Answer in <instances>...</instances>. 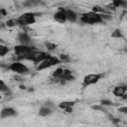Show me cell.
I'll use <instances>...</instances> for the list:
<instances>
[{
    "label": "cell",
    "instance_id": "obj_1",
    "mask_svg": "<svg viewBox=\"0 0 127 127\" xmlns=\"http://www.w3.org/2000/svg\"><path fill=\"white\" fill-rule=\"evenodd\" d=\"M35 51V48L32 47L31 45H17L14 47V52L15 56L18 61L21 60H28L31 54Z\"/></svg>",
    "mask_w": 127,
    "mask_h": 127
},
{
    "label": "cell",
    "instance_id": "obj_2",
    "mask_svg": "<svg viewBox=\"0 0 127 127\" xmlns=\"http://www.w3.org/2000/svg\"><path fill=\"white\" fill-rule=\"evenodd\" d=\"M80 21L84 24H89V25H95V24H100L104 22L101 14L94 12L92 10L89 12L83 13L80 16Z\"/></svg>",
    "mask_w": 127,
    "mask_h": 127
},
{
    "label": "cell",
    "instance_id": "obj_3",
    "mask_svg": "<svg viewBox=\"0 0 127 127\" xmlns=\"http://www.w3.org/2000/svg\"><path fill=\"white\" fill-rule=\"evenodd\" d=\"M61 63V60L58 58V57H55V56H48L43 62H41L37 67L38 70H43V69H47V68H50L54 65H57L58 64Z\"/></svg>",
    "mask_w": 127,
    "mask_h": 127
},
{
    "label": "cell",
    "instance_id": "obj_4",
    "mask_svg": "<svg viewBox=\"0 0 127 127\" xmlns=\"http://www.w3.org/2000/svg\"><path fill=\"white\" fill-rule=\"evenodd\" d=\"M18 25L19 26H29L32 24H35L36 22V14L33 12H26L23 13L21 16H19L18 18Z\"/></svg>",
    "mask_w": 127,
    "mask_h": 127
},
{
    "label": "cell",
    "instance_id": "obj_5",
    "mask_svg": "<svg viewBox=\"0 0 127 127\" xmlns=\"http://www.w3.org/2000/svg\"><path fill=\"white\" fill-rule=\"evenodd\" d=\"M8 69H10L11 71L15 72L16 74L18 75H24V74H27L29 72V68L26 64H22L20 61H15L13 62L9 66H8Z\"/></svg>",
    "mask_w": 127,
    "mask_h": 127
},
{
    "label": "cell",
    "instance_id": "obj_6",
    "mask_svg": "<svg viewBox=\"0 0 127 127\" xmlns=\"http://www.w3.org/2000/svg\"><path fill=\"white\" fill-rule=\"evenodd\" d=\"M102 77V74H99V73H90V74H87L83 77V81H82V86L83 87H87L89 85H92V84H95L97 83Z\"/></svg>",
    "mask_w": 127,
    "mask_h": 127
},
{
    "label": "cell",
    "instance_id": "obj_7",
    "mask_svg": "<svg viewBox=\"0 0 127 127\" xmlns=\"http://www.w3.org/2000/svg\"><path fill=\"white\" fill-rule=\"evenodd\" d=\"M48 56H49V55H48L47 53H45V52L36 51V50H35V51L31 54V56L29 57L28 61H32V62H34V63H41V62H43Z\"/></svg>",
    "mask_w": 127,
    "mask_h": 127
},
{
    "label": "cell",
    "instance_id": "obj_8",
    "mask_svg": "<svg viewBox=\"0 0 127 127\" xmlns=\"http://www.w3.org/2000/svg\"><path fill=\"white\" fill-rule=\"evenodd\" d=\"M54 19L55 21H57L58 23H64L66 20V12H65V9L64 8H60L55 14H54Z\"/></svg>",
    "mask_w": 127,
    "mask_h": 127
},
{
    "label": "cell",
    "instance_id": "obj_9",
    "mask_svg": "<svg viewBox=\"0 0 127 127\" xmlns=\"http://www.w3.org/2000/svg\"><path fill=\"white\" fill-rule=\"evenodd\" d=\"M127 92V84H121V85H117L112 89V93L114 96L117 97H122L125 93Z\"/></svg>",
    "mask_w": 127,
    "mask_h": 127
},
{
    "label": "cell",
    "instance_id": "obj_10",
    "mask_svg": "<svg viewBox=\"0 0 127 127\" xmlns=\"http://www.w3.org/2000/svg\"><path fill=\"white\" fill-rule=\"evenodd\" d=\"M17 115V111L12 107H4L1 110V118H8Z\"/></svg>",
    "mask_w": 127,
    "mask_h": 127
},
{
    "label": "cell",
    "instance_id": "obj_11",
    "mask_svg": "<svg viewBox=\"0 0 127 127\" xmlns=\"http://www.w3.org/2000/svg\"><path fill=\"white\" fill-rule=\"evenodd\" d=\"M18 42L21 45H31V38L27 33H20L18 35Z\"/></svg>",
    "mask_w": 127,
    "mask_h": 127
},
{
    "label": "cell",
    "instance_id": "obj_12",
    "mask_svg": "<svg viewBox=\"0 0 127 127\" xmlns=\"http://www.w3.org/2000/svg\"><path fill=\"white\" fill-rule=\"evenodd\" d=\"M73 105H74V101H63L59 104V107L65 110L66 112H71Z\"/></svg>",
    "mask_w": 127,
    "mask_h": 127
},
{
    "label": "cell",
    "instance_id": "obj_13",
    "mask_svg": "<svg viewBox=\"0 0 127 127\" xmlns=\"http://www.w3.org/2000/svg\"><path fill=\"white\" fill-rule=\"evenodd\" d=\"M39 5H45V3L42 2L41 0H25V2L23 3V6L26 8L35 7V6H39Z\"/></svg>",
    "mask_w": 127,
    "mask_h": 127
},
{
    "label": "cell",
    "instance_id": "obj_14",
    "mask_svg": "<svg viewBox=\"0 0 127 127\" xmlns=\"http://www.w3.org/2000/svg\"><path fill=\"white\" fill-rule=\"evenodd\" d=\"M53 113V108L47 106V105H44L42 106L40 109H39V115L42 116V117H46V116H49Z\"/></svg>",
    "mask_w": 127,
    "mask_h": 127
},
{
    "label": "cell",
    "instance_id": "obj_15",
    "mask_svg": "<svg viewBox=\"0 0 127 127\" xmlns=\"http://www.w3.org/2000/svg\"><path fill=\"white\" fill-rule=\"evenodd\" d=\"M65 12H66V20L68 22H75L78 18L77 14L73 11V10H70V9H65Z\"/></svg>",
    "mask_w": 127,
    "mask_h": 127
},
{
    "label": "cell",
    "instance_id": "obj_16",
    "mask_svg": "<svg viewBox=\"0 0 127 127\" xmlns=\"http://www.w3.org/2000/svg\"><path fill=\"white\" fill-rule=\"evenodd\" d=\"M63 75H64V68H62V67L57 68V69L53 72V74H52L53 78H54V79H56L57 81H59Z\"/></svg>",
    "mask_w": 127,
    "mask_h": 127
},
{
    "label": "cell",
    "instance_id": "obj_17",
    "mask_svg": "<svg viewBox=\"0 0 127 127\" xmlns=\"http://www.w3.org/2000/svg\"><path fill=\"white\" fill-rule=\"evenodd\" d=\"M112 5L115 8H120V7H125L127 6V2L125 0H112Z\"/></svg>",
    "mask_w": 127,
    "mask_h": 127
},
{
    "label": "cell",
    "instance_id": "obj_18",
    "mask_svg": "<svg viewBox=\"0 0 127 127\" xmlns=\"http://www.w3.org/2000/svg\"><path fill=\"white\" fill-rule=\"evenodd\" d=\"M9 52V48L4 46V45H0V57H4L6 56V54H8Z\"/></svg>",
    "mask_w": 127,
    "mask_h": 127
},
{
    "label": "cell",
    "instance_id": "obj_19",
    "mask_svg": "<svg viewBox=\"0 0 127 127\" xmlns=\"http://www.w3.org/2000/svg\"><path fill=\"white\" fill-rule=\"evenodd\" d=\"M0 90H1V92H3V93L10 92V89H9V88H8V86L4 83V81H3V80H1V81H0Z\"/></svg>",
    "mask_w": 127,
    "mask_h": 127
},
{
    "label": "cell",
    "instance_id": "obj_20",
    "mask_svg": "<svg viewBox=\"0 0 127 127\" xmlns=\"http://www.w3.org/2000/svg\"><path fill=\"white\" fill-rule=\"evenodd\" d=\"M6 25L8 27H14V26H19L18 25V19H10L6 22Z\"/></svg>",
    "mask_w": 127,
    "mask_h": 127
},
{
    "label": "cell",
    "instance_id": "obj_21",
    "mask_svg": "<svg viewBox=\"0 0 127 127\" xmlns=\"http://www.w3.org/2000/svg\"><path fill=\"white\" fill-rule=\"evenodd\" d=\"M45 46H46V48H47L49 51H53V50H55V49L57 48V45L54 44V43H51V42H46V43H45Z\"/></svg>",
    "mask_w": 127,
    "mask_h": 127
},
{
    "label": "cell",
    "instance_id": "obj_22",
    "mask_svg": "<svg viewBox=\"0 0 127 127\" xmlns=\"http://www.w3.org/2000/svg\"><path fill=\"white\" fill-rule=\"evenodd\" d=\"M92 11L97 12V13H99V14H101V13H105V10L102 9L101 7H99V6H93V7H92Z\"/></svg>",
    "mask_w": 127,
    "mask_h": 127
},
{
    "label": "cell",
    "instance_id": "obj_23",
    "mask_svg": "<svg viewBox=\"0 0 127 127\" xmlns=\"http://www.w3.org/2000/svg\"><path fill=\"white\" fill-rule=\"evenodd\" d=\"M60 60H61V62H69L70 61L69 60V57L67 55H64V54H62L60 56Z\"/></svg>",
    "mask_w": 127,
    "mask_h": 127
},
{
    "label": "cell",
    "instance_id": "obj_24",
    "mask_svg": "<svg viewBox=\"0 0 127 127\" xmlns=\"http://www.w3.org/2000/svg\"><path fill=\"white\" fill-rule=\"evenodd\" d=\"M112 37H114V38H120V37H122V35H121V31L120 30H115L113 33H112Z\"/></svg>",
    "mask_w": 127,
    "mask_h": 127
},
{
    "label": "cell",
    "instance_id": "obj_25",
    "mask_svg": "<svg viewBox=\"0 0 127 127\" xmlns=\"http://www.w3.org/2000/svg\"><path fill=\"white\" fill-rule=\"evenodd\" d=\"M119 111H120L121 113H125V114H127V105H126V106H122V107H120V108H119Z\"/></svg>",
    "mask_w": 127,
    "mask_h": 127
},
{
    "label": "cell",
    "instance_id": "obj_26",
    "mask_svg": "<svg viewBox=\"0 0 127 127\" xmlns=\"http://www.w3.org/2000/svg\"><path fill=\"white\" fill-rule=\"evenodd\" d=\"M101 104H102V105H111L112 102H111L110 100H102V101H101Z\"/></svg>",
    "mask_w": 127,
    "mask_h": 127
},
{
    "label": "cell",
    "instance_id": "obj_27",
    "mask_svg": "<svg viewBox=\"0 0 127 127\" xmlns=\"http://www.w3.org/2000/svg\"><path fill=\"white\" fill-rule=\"evenodd\" d=\"M1 13H2V14H3V15H4V16H5V15H6V14H7V12H6V11H5V10H4V9H1Z\"/></svg>",
    "mask_w": 127,
    "mask_h": 127
}]
</instances>
